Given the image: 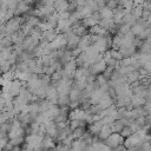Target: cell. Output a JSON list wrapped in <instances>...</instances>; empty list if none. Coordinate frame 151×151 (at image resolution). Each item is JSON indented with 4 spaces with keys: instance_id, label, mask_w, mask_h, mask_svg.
Instances as JSON below:
<instances>
[{
    "instance_id": "obj_4",
    "label": "cell",
    "mask_w": 151,
    "mask_h": 151,
    "mask_svg": "<svg viewBox=\"0 0 151 151\" xmlns=\"http://www.w3.org/2000/svg\"><path fill=\"white\" fill-rule=\"evenodd\" d=\"M76 70H77V65H76V61H74V58H73V59H71L70 61H67L66 64L63 65V77L73 79V74H74Z\"/></svg>"
},
{
    "instance_id": "obj_38",
    "label": "cell",
    "mask_w": 151,
    "mask_h": 151,
    "mask_svg": "<svg viewBox=\"0 0 151 151\" xmlns=\"http://www.w3.org/2000/svg\"><path fill=\"white\" fill-rule=\"evenodd\" d=\"M70 12L65 11V12H61V13H58V20H66L70 18Z\"/></svg>"
},
{
    "instance_id": "obj_30",
    "label": "cell",
    "mask_w": 151,
    "mask_h": 151,
    "mask_svg": "<svg viewBox=\"0 0 151 151\" xmlns=\"http://www.w3.org/2000/svg\"><path fill=\"white\" fill-rule=\"evenodd\" d=\"M68 99H70V103L72 101H79V96H80V92L74 90V88H71L70 92H68Z\"/></svg>"
},
{
    "instance_id": "obj_11",
    "label": "cell",
    "mask_w": 151,
    "mask_h": 151,
    "mask_svg": "<svg viewBox=\"0 0 151 151\" xmlns=\"http://www.w3.org/2000/svg\"><path fill=\"white\" fill-rule=\"evenodd\" d=\"M42 126L45 129V134L46 136H50L52 138L55 137V134H57V127H55V123L53 120H48V122L42 123Z\"/></svg>"
},
{
    "instance_id": "obj_21",
    "label": "cell",
    "mask_w": 151,
    "mask_h": 151,
    "mask_svg": "<svg viewBox=\"0 0 151 151\" xmlns=\"http://www.w3.org/2000/svg\"><path fill=\"white\" fill-rule=\"evenodd\" d=\"M87 46H90L88 34H86V35H84V37H80V39H79V41H78V45H77V48H79L81 52H84Z\"/></svg>"
},
{
    "instance_id": "obj_37",
    "label": "cell",
    "mask_w": 151,
    "mask_h": 151,
    "mask_svg": "<svg viewBox=\"0 0 151 151\" xmlns=\"http://www.w3.org/2000/svg\"><path fill=\"white\" fill-rule=\"evenodd\" d=\"M20 0H9L8 1V5H7V11H14L17 5L19 4Z\"/></svg>"
},
{
    "instance_id": "obj_15",
    "label": "cell",
    "mask_w": 151,
    "mask_h": 151,
    "mask_svg": "<svg viewBox=\"0 0 151 151\" xmlns=\"http://www.w3.org/2000/svg\"><path fill=\"white\" fill-rule=\"evenodd\" d=\"M103 123H101V120H99V122H94V123H92V124H90V126H88V133L91 134V136H93V137H97L98 136V133H99V131H100V129L103 127Z\"/></svg>"
},
{
    "instance_id": "obj_33",
    "label": "cell",
    "mask_w": 151,
    "mask_h": 151,
    "mask_svg": "<svg viewBox=\"0 0 151 151\" xmlns=\"http://www.w3.org/2000/svg\"><path fill=\"white\" fill-rule=\"evenodd\" d=\"M142 13H143V7H142V6H133L132 9H131V14H132L137 20L140 19Z\"/></svg>"
},
{
    "instance_id": "obj_12",
    "label": "cell",
    "mask_w": 151,
    "mask_h": 151,
    "mask_svg": "<svg viewBox=\"0 0 151 151\" xmlns=\"http://www.w3.org/2000/svg\"><path fill=\"white\" fill-rule=\"evenodd\" d=\"M57 32L55 29H48V31H44L41 32V37H40V41H44L46 44L51 42L52 40H54V38L57 37Z\"/></svg>"
},
{
    "instance_id": "obj_16",
    "label": "cell",
    "mask_w": 151,
    "mask_h": 151,
    "mask_svg": "<svg viewBox=\"0 0 151 151\" xmlns=\"http://www.w3.org/2000/svg\"><path fill=\"white\" fill-rule=\"evenodd\" d=\"M67 6H68V2L65 0H54V2H53V9L57 13L65 12L67 9Z\"/></svg>"
},
{
    "instance_id": "obj_39",
    "label": "cell",
    "mask_w": 151,
    "mask_h": 151,
    "mask_svg": "<svg viewBox=\"0 0 151 151\" xmlns=\"http://www.w3.org/2000/svg\"><path fill=\"white\" fill-rule=\"evenodd\" d=\"M150 15H151V11H143L140 19L145 21H150Z\"/></svg>"
},
{
    "instance_id": "obj_2",
    "label": "cell",
    "mask_w": 151,
    "mask_h": 151,
    "mask_svg": "<svg viewBox=\"0 0 151 151\" xmlns=\"http://www.w3.org/2000/svg\"><path fill=\"white\" fill-rule=\"evenodd\" d=\"M41 140H42V137L35 133H28L25 137V144L32 147L33 151H38L41 149Z\"/></svg>"
},
{
    "instance_id": "obj_24",
    "label": "cell",
    "mask_w": 151,
    "mask_h": 151,
    "mask_svg": "<svg viewBox=\"0 0 151 151\" xmlns=\"http://www.w3.org/2000/svg\"><path fill=\"white\" fill-rule=\"evenodd\" d=\"M123 126H124V124H123V122H122L120 119L114 120L112 124H110V129H111L112 133H113V132H114V133H119V132L122 131Z\"/></svg>"
},
{
    "instance_id": "obj_32",
    "label": "cell",
    "mask_w": 151,
    "mask_h": 151,
    "mask_svg": "<svg viewBox=\"0 0 151 151\" xmlns=\"http://www.w3.org/2000/svg\"><path fill=\"white\" fill-rule=\"evenodd\" d=\"M133 133V130L131 129V126L130 125H124L123 126V129H122V131L119 132V134L125 139V138H127L129 136H131Z\"/></svg>"
},
{
    "instance_id": "obj_1",
    "label": "cell",
    "mask_w": 151,
    "mask_h": 151,
    "mask_svg": "<svg viewBox=\"0 0 151 151\" xmlns=\"http://www.w3.org/2000/svg\"><path fill=\"white\" fill-rule=\"evenodd\" d=\"M24 22H25V18L19 17V15H14L12 19L6 21L5 22V31H4L5 37H9V35L14 34L15 32H18L20 29V26Z\"/></svg>"
},
{
    "instance_id": "obj_23",
    "label": "cell",
    "mask_w": 151,
    "mask_h": 151,
    "mask_svg": "<svg viewBox=\"0 0 151 151\" xmlns=\"http://www.w3.org/2000/svg\"><path fill=\"white\" fill-rule=\"evenodd\" d=\"M136 22H137V19L131 14V12H130V13H126V14L122 18V20H120V25H122V24H127V25L132 26V25H134Z\"/></svg>"
},
{
    "instance_id": "obj_31",
    "label": "cell",
    "mask_w": 151,
    "mask_h": 151,
    "mask_svg": "<svg viewBox=\"0 0 151 151\" xmlns=\"http://www.w3.org/2000/svg\"><path fill=\"white\" fill-rule=\"evenodd\" d=\"M70 99L67 94H58V106H68Z\"/></svg>"
},
{
    "instance_id": "obj_35",
    "label": "cell",
    "mask_w": 151,
    "mask_h": 151,
    "mask_svg": "<svg viewBox=\"0 0 151 151\" xmlns=\"http://www.w3.org/2000/svg\"><path fill=\"white\" fill-rule=\"evenodd\" d=\"M53 151H70V146H67V145H65L63 143H59V144H57L54 146Z\"/></svg>"
},
{
    "instance_id": "obj_28",
    "label": "cell",
    "mask_w": 151,
    "mask_h": 151,
    "mask_svg": "<svg viewBox=\"0 0 151 151\" xmlns=\"http://www.w3.org/2000/svg\"><path fill=\"white\" fill-rule=\"evenodd\" d=\"M85 132H86V127H77L71 132V134H72L73 139H80Z\"/></svg>"
},
{
    "instance_id": "obj_13",
    "label": "cell",
    "mask_w": 151,
    "mask_h": 151,
    "mask_svg": "<svg viewBox=\"0 0 151 151\" xmlns=\"http://www.w3.org/2000/svg\"><path fill=\"white\" fill-rule=\"evenodd\" d=\"M29 8H31V6L26 5L25 2H22V1L20 0V1H19V4L17 5L15 9H14L13 12H14V15H19V17H21V15L27 14V13H28V11H29Z\"/></svg>"
},
{
    "instance_id": "obj_20",
    "label": "cell",
    "mask_w": 151,
    "mask_h": 151,
    "mask_svg": "<svg viewBox=\"0 0 151 151\" xmlns=\"http://www.w3.org/2000/svg\"><path fill=\"white\" fill-rule=\"evenodd\" d=\"M9 38H11V41H12L13 45H21L22 40L25 39V35L21 33V31H18L14 34L9 35Z\"/></svg>"
},
{
    "instance_id": "obj_8",
    "label": "cell",
    "mask_w": 151,
    "mask_h": 151,
    "mask_svg": "<svg viewBox=\"0 0 151 151\" xmlns=\"http://www.w3.org/2000/svg\"><path fill=\"white\" fill-rule=\"evenodd\" d=\"M99 20H100V17H99L98 12H94V13H92L90 17L84 18V19L81 20V24H83L86 28H90V27H92V26L97 25Z\"/></svg>"
},
{
    "instance_id": "obj_22",
    "label": "cell",
    "mask_w": 151,
    "mask_h": 151,
    "mask_svg": "<svg viewBox=\"0 0 151 151\" xmlns=\"http://www.w3.org/2000/svg\"><path fill=\"white\" fill-rule=\"evenodd\" d=\"M98 14H99L100 19H112V17H113V12L111 9H109L106 6L100 8L98 11Z\"/></svg>"
},
{
    "instance_id": "obj_43",
    "label": "cell",
    "mask_w": 151,
    "mask_h": 151,
    "mask_svg": "<svg viewBox=\"0 0 151 151\" xmlns=\"http://www.w3.org/2000/svg\"><path fill=\"white\" fill-rule=\"evenodd\" d=\"M1 138H7V132L4 131V130L0 127V139H1Z\"/></svg>"
},
{
    "instance_id": "obj_45",
    "label": "cell",
    "mask_w": 151,
    "mask_h": 151,
    "mask_svg": "<svg viewBox=\"0 0 151 151\" xmlns=\"http://www.w3.org/2000/svg\"><path fill=\"white\" fill-rule=\"evenodd\" d=\"M38 151H50V150H45V149H40V150H38Z\"/></svg>"
},
{
    "instance_id": "obj_17",
    "label": "cell",
    "mask_w": 151,
    "mask_h": 151,
    "mask_svg": "<svg viewBox=\"0 0 151 151\" xmlns=\"http://www.w3.org/2000/svg\"><path fill=\"white\" fill-rule=\"evenodd\" d=\"M71 132H72V131L70 130V127H68V125H67L66 127H64V129L57 131V134H55V137H54V140H55V142L58 140V142L60 143V142H63L68 134H71Z\"/></svg>"
},
{
    "instance_id": "obj_27",
    "label": "cell",
    "mask_w": 151,
    "mask_h": 151,
    "mask_svg": "<svg viewBox=\"0 0 151 151\" xmlns=\"http://www.w3.org/2000/svg\"><path fill=\"white\" fill-rule=\"evenodd\" d=\"M38 105H39V112H45L51 107V103L47 99H39L38 100Z\"/></svg>"
},
{
    "instance_id": "obj_44",
    "label": "cell",
    "mask_w": 151,
    "mask_h": 151,
    "mask_svg": "<svg viewBox=\"0 0 151 151\" xmlns=\"http://www.w3.org/2000/svg\"><path fill=\"white\" fill-rule=\"evenodd\" d=\"M22 2H25L26 5H28V6H32V5H34V2H35V0H21Z\"/></svg>"
},
{
    "instance_id": "obj_10",
    "label": "cell",
    "mask_w": 151,
    "mask_h": 151,
    "mask_svg": "<svg viewBox=\"0 0 151 151\" xmlns=\"http://www.w3.org/2000/svg\"><path fill=\"white\" fill-rule=\"evenodd\" d=\"M71 31H72L73 34L78 35L79 38H80V37H84V35L87 34V28L81 24V21H78V22L73 24V25L71 26Z\"/></svg>"
},
{
    "instance_id": "obj_14",
    "label": "cell",
    "mask_w": 151,
    "mask_h": 151,
    "mask_svg": "<svg viewBox=\"0 0 151 151\" xmlns=\"http://www.w3.org/2000/svg\"><path fill=\"white\" fill-rule=\"evenodd\" d=\"M55 146V140L54 138L50 137V136H44L42 140H41V149L45 150H53Z\"/></svg>"
},
{
    "instance_id": "obj_41",
    "label": "cell",
    "mask_w": 151,
    "mask_h": 151,
    "mask_svg": "<svg viewBox=\"0 0 151 151\" xmlns=\"http://www.w3.org/2000/svg\"><path fill=\"white\" fill-rule=\"evenodd\" d=\"M7 142H8V138H1V139H0V151H2V150L5 149Z\"/></svg>"
},
{
    "instance_id": "obj_3",
    "label": "cell",
    "mask_w": 151,
    "mask_h": 151,
    "mask_svg": "<svg viewBox=\"0 0 151 151\" xmlns=\"http://www.w3.org/2000/svg\"><path fill=\"white\" fill-rule=\"evenodd\" d=\"M123 142H124V138L119 134V133H111L105 140H104V143L109 146V147H111V150L112 149H114V147H117V146H119V145H123Z\"/></svg>"
},
{
    "instance_id": "obj_42",
    "label": "cell",
    "mask_w": 151,
    "mask_h": 151,
    "mask_svg": "<svg viewBox=\"0 0 151 151\" xmlns=\"http://www.w3.org/2000/svg\"><path fill=\"white\" fill-rule=\"evenodd\" d=\"M19 151H33V149H32V147H29L27 144H22V145L20 146Z\"/></svg>"
},
{
    "instance_id": "obj_46",
    "label": "cell",
    "mask_w": 151,
    "mask_h": 151,
    "mask_svg": "<svg viewBox=\"0 0 151 151\" xmlns=\"http://www.w3.org/2000/svg\"><path fill=\"white\" fill-rule=\"evenodd\" d=\"M2 38H4V37H1V35H0V41H1V39H2Z\"/></svg>"
},
{
    "instance_id": "obj_25",
    "label": "cell",
    "mask_w": 151,
    "mask_h": 151,
    "mask_svg": "<svg viewBox=\"0 0 151 151\" xmlns=\"http://www.w3.org/2000/svg\"><path fill=\"white\" fill-rule=\"evenodd\" d=\"M125 78H126V83L130 85V84H132V83L139 80V72H138V71H132V72H130L129 74H126Z\"/></svg>"
},
{
    "instance_id": "obj_34",
    "label": "cell",
    "mask_w": 151,
    "mask_h": 151,
    "mask_svg": "<svg viewBox=\"0 0 151 151\" xmlns=\"http://www.w3.org/2000/svg\"><path fill=\"white\" fill-rule=\"evenodd\" d=\"M109 52H110V55H111V58H113L114 60H117V61H120V60L123 59V55H122V53H120L118 50H109Z\"/></svg>"
},
{
    "instance_id": "obj_40",
    "label": "cell",
    "mask_w": 151,
    "mask_h": 151,
    "mask_svg": "<svg viewBox=\"0 0 151 151\" xmlns=\"http://www.w3.org/2000/svg\"><path fill=\"white\" fill-rule=\"evenodd\" d=\"M142 7H143V11H150L151 9V2H150V0H145L144 4L142 5Z\"/></svg>"
},
{
    "instance_id": "obj_29",
    "label": "cell",
    "mask_w": 151,
    "mask_h": 151,
    "mask_svg": "<svg viewBox=\"0 0 151 151\" xmlns=\"http://www.w3.org/2000/svg\"><path fill=\"white\" fill-rule=\"evenodd\" d=\"M25 22H27V24H28L29 26H32V27H37V26L39 25V22H40V19L37 18V17L27 15V17L25 18Z\"/></svg>"
},
{
    "instance_id": "obj_26",
    "label": "cell",
    "mask_w": 151,
    "mask_h": 151,
    "mask_svg": "<svg viewBox=\"0 0 151 151\" xmlns=\"http://www.w3.org/2000/svg\"><path fill=\"white\" fill-rule=\"evenodd\" d=\"M8 143L13 146V147H19L25 143V136H20V137H15L8 140Z\"/></svg>"
},
{
    "instance_id": "obj_18",
    "label": "cell",
    "mask_w": 151,
    "mask_h": 151,
    "mask_svg": "<svg viewBox=\"0 0 151 151\" xmlns=\"http://www.w3.org/2000/svg\"><path fill=\"white\" fill-rule=\"evenodd\" d=\"M106 32L107 31L104 29L98 24L94 25V26H92V27H90V28H87V34H93V35H100V37H103V35H105Z\"/></svg>"
},
{
    "instance_id": "obj_47",
    "label": "cell",
    "mask_w": 151,
    "mask_h": 151,
    "mask_svg": "<svg viewBox=\"0 0 151 151\" xmlns=\"http://www.w3.org/2000/svg\"><path fill=\"white\" fill-rule=\"evenodd\" d=\"M104 1H105V4H106V2H107V1H109V0H104Z\"/></svg>"
},
{
    "instance_id": "obj_36",
    "label": "cell",
    "mask_w": 151,
    "mask_h": 151,
    "mask_svg": "<svg viewBox=\"0 0 151 151\" xmlns=\"http://www.w3.org/2000/svg\"><path fill=\"white\" fill-rule=\"evenodd\" d=\"M118 5H119V4H118V0H109V1L105 4V6H106L109 9H111V11H113Z\"/></svg>"
},
{
    "instance_id": "obj_5",
    "label": "cell",
    "mask_w": 151,
    "mask_h": 151,
    "mask_svg": "<svg viewBox=\"0 0 151 151\" xmlns=\"http://www.w3.org/2000/svg\"><path fill=\"white\" fill-rule=\"evenodd\" d=\"M114 92H116V97H131L132 96L130 85L127 83L118 84L114 87Z\"/></svg>"
},
{
    "instance_id": "obj_19",
    "label": "cell",
    "mask_w": 151,
    "mask_h": 151,
    "mask_svg": "<svg viewBox=\"0 0 151 151\" xmlns=\"http://www.w3.org/2000/svg\"><path fill=\"white\" fill-rule=\"evenodd\" d=\"M112 133V131H111V129H110V125H103V127L100 129V131H99V133H98V136H97V138L99 139V140H101V142H104L110 134Z\"/></svg>"
},
{
    "instance_id": "obj_6",
    "label": "cell",
    "mask_w": 151,
    "mask_h": 151,
    "mask_svg": "<svg viewBox=\"0 0 151 151\" xmlns=\"http://www.w3.org/2000/svg\"><path fill=\"white\" fill-rule=\"evenodd\" d=\"M105 68H106V63L103 59H100V60L96 61L94 64H92L88 67V71L92 76H98V74H101Z\"/></svg>"
},
{
    "instance_id": "obj_7",
    "label": "cell",
    "mask_w": 151,
    "mask_h": 151,
    "mask_svg": "<svg viewBox=\"0 0 151 151\" xmlns=\"http://www.w3.org/2000/svg\"><path fill=\"white\" fill-rule=\"evenodd\" d=\"M93 46H94L96 50L101 54V53L109 51V47H111V44H110L104 37H99V39L93 44Z\"/></svg>"
},
{
    "instance_id": "obj_9",
    "label": "cell",
    "mask_w": 151,
    "mask_h": 151,
    "mask_svg": "<svg viewBox=\"0 0 151 151\" xmlns=\"http://www.w3.org/2000/svg\"><path fill=\"white\" fill-rule=\"evenodd\" d=\"M24 84L25 83H21L20 80H17V79H14V80L11 81V86H9V91L8 92L12 94L13 98H15V97L19 96L21 88L24 87Z\"/></svg>"
}]
</instances>
